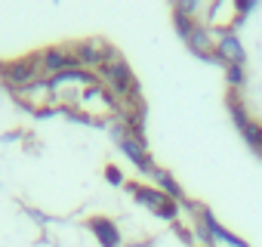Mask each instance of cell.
Segmentation results:
<instances>
[{
	"mask_svg": "<svg viewBox=\"0 0 262 247\" xmlns=\"http://www.w3.org/2000/svg\"><path fill=\"white\" fill-rule=\"evenodd\" d=\"M96 80L117 99L120 111H136V108H142V102H139V80H136L133 68H129L120 56L111 59L108 65H102L96 71Z\"/></svg>",
	"mask_w": 262,
	"mask_h": 247,
	"instance_id": "obj_1",
	"label": "cell"
},
{
	"mask_svg": "<svg viewBox=\"0 0 262 247\" xmlns=\"http://www.w3.org/2000/svg\"><path fill=\"white\" fill-rule=\"evenodd\" d=\"M126 189H129V195H133V201H136L139 207L151 210L158 219H164V222H179V210H182V204L173 201V198H167L161 189H155V186H142V182H126Z\"/></svg>",
	"mask_w": 262,
	"mask_h": 247,
	"instance_id": "obj_2",
	"label": "cell"
},
{
	"mask_svg": "<svg viewBox=\"0 0 262 247\" xmlns=\"http://www.w3.org/2000/svg\"><path fill=\"white\" fill-rule=\"evenodd\" d=\"M182 207H185L188 213H194V219L207 229V235H210V247H250L241 235H234L231 229H225V225L213 216V210H210V207L194 204V201H185Z\"/></svg>",
	"mask_w": 262,
	"mask_h": 247,
	"instance_id": "obj_3",
	"label": "cell"
},
{
	"mask_svg": "<svg viewBox=\"0 0 262 247\" xmlns=\"http://www.w3.org/2000/svg\"><path fill=\"white\" fill-rule=\"evenodd\" d=\"M71 53L77 59V68H83V71H99L102 65H108L111 59H117V50L108 40H102V37L77 40V44H71Z\"/></svg>",
	"mask_w": 262,
	"mask_h": 247,
	"instance_id": "obj_4",
	"label": "cell"
},
{
	"mask_svg": "<svg viewBox=\"0 0 262 247\" xmlns=\"http://www.w3.org/2000/svg\"><path fill=\"white\" fill-rule=\"evenodd\" d=\"M19 102H22L25 108H31L34 114H40V117H50V114L59 111L56 102H53V90H50V80H47V77H40V80H34L31 87L19 90Z\"/></svg>",
	"mask_w": 262,
	"mask_h": 247,
	"instance_id": "obj_5",
	"label": "cell"
},
{
	"mask_svg": "<svg viewBox=\"0 0 262 247\" xmlns=\"http://www.w3.org/2000/svg\"><path fill=\"white\" fill-rule=\"evenodd\" d=\"M117 152L133 164V170H139L142 176H148L151 179V173L158 170V164L151 161V155H148V146H145V139H139V136H123V139H117Z\"/></svg>",
	"mask_w": 262,
	"mask_h": 247,
	"instance_id": "obj_6",
	"label": "cell"
},
{
	"mask_svg": "<svg viewBox=\"0 0 262 247\" xmlns=\"http://www.w3.org/2000/svg\"><path fill=\"white\" fill-rule=\"evenodd\" d=\"M0 77H4L16 93L19 90H25V87H31L34 80H40L43 74H40V65H37V56H28V59H19V62H10V65H4L0 68Z\"/></svg>",
	"mask_w": 262,
	"mask_h": 247,
	"instance_id": "obj_7",
	"label": "cell"
},
{
	"mask_svg": "<svg viewBox=\"0 0 262 247\" xmlns=\"http://www.w3.org/2000/svg\"><path fill=\"white\" fill-rule=\"evenodd\" d=\"M37 65H40V74L50 80L62 71H71L77 68V59L71 53V47H47L43 53H37Z\"/></svg>",
	"mask_w": 262,
	"mask_h": 247,
	"instance_id": "obj_8",
	"label": "cell"
},
{
	"mask_svg": "<svg viewBox=\"0 0 262 247\" xmlns=\"http://www.w3.org/2000/svg\"><path fill=\"white\" fill-rule=\"evenodd\" d=\"M216 62L225 65H244L247 62V50L237 31H219L216 34Z\"/></svg>",
	"mask_w": 262,
	"mask_h": 247,
	"instance_id": "obj_9",
	"label": "cell"
},
{
	"mask_svg": "<svg viewBox=\"0 0 262 247\" xmlns=\"http://www.w3.org/2000/svg\"><path fill=\"white\" fill-rule=\"evenodd\" d=\"M182 44L191 50V56H198V59H204V62L219 65V62H216V31H210L204 22H198V25L191 28V34H188Z\"/></svg>",
	"mask_w": 262,
	"mask_h": 247,
	"instance_id": "obj_10",
	"label": "cell"
},
{
	"mask_svg": "<svg viewBox=\"0 0 262 247\" xmlns=\"http://www.w3.org/2000/svg\"><path fill=\"white\" fill-rule=\"evenodd\" d=\"M86 229L93 232V238L99 241V247H126L123 235H120V225L114 219H108V216H90Z\"/></svg>",
	"mask_w": 262,
	"mask_h": 247,
	"instance_id": "obj_11",
	"label": "cell"
},
{
	"mask_svg": "<svg viewBox=\"0 0 262 247\" xmlns=\"http://www.w3.org/2000/svg\"><path fill=\"white\" fill-rule=\"evenodd\" d=\"M151 186L155 189H161L167 198H173V201H179V204H185L188 198H185V189L176 182V176L170 173V170H164V167H158L155 173H151Z\"/></svg>",
	"mask_w": 262,
	"mask_h": 247,
	"instance_id": "obj_12",
	"label": "cell"
},
{
	"mask_svg": "<svg viewBox=\"0 0 262 247\" xmlns=\"http://www.w3.org/2000/svg\"><path fill=\"white\" fill-rule=\"evenodd\" d=\"M225 84H228V93H241L247 84V68L244 65H225Z\"/></svg>",
	"mask_w": 262,
	"mask_h": 247,
	"instance_id": "obj_13",
	"label": "cell"
},
{
	"mask_svg": "<svg viewBox=\"0 0 262 247\" xmlns=\"http://www.w3.org/2000/svg\"><path fill=\"white\" fill-rule=\"evenodd\" d=\"M204 7L198 4V0H179V4L173 7V13H179V16H188V19H198V13H201ZM201 22V19H198Z\"/></svg>",
	"mask_w": 262,
	"mask_h": 247,
	"instance_id": "obj_14",
	"label": "cell"
},
{
	"mask_svg": "<svg viewBox=\"0 0 262 247\" xmlns=\"http://www.w3.org/2000/svg\"><path fill=\"white\" fill-rule=\"evenodd\" d=\"M198 25V19H188V16H179V13H173V28H176V34L185 40L188 34H191V28Z\"/></svg>",
	"mask_w": 262,
	"mask_h": 247,
	"instance_id": "obj_15",
	"label": "cell"
},
{
	"mask_svg": "<svg viewBox=\"0 0 262 247\" xmlns=\"http://www.w3.org/2000/svg\"><path fill=\"white\" fill-rule=\"evenodd\" d=\"M256 7H259L256 0H234V13H237V22L244 25V22H247V16H250Z\"/></svg>",
	"mask_w": 262,
	"mask_h": 247,
	"instance_id": "obj_16",
	"label": "cell"
},
{
	"mask_svg": "<svg viewBox=\"0 0 262 247\" xmlns=\"http://www.w3.org/2000/svg\"><path fill=\"white\" fill-rule=\"evenodd\" d=\"M105 179H108V186H117V189H120V186H126L123 170H120L117 164H108V167H105Z\"/></svg>",
	"mask_w": 262,
	"mask_h": 247,
	"instance_id": "obj_17",
	"label": "cell"
},
{
	"mask_svg": "<svg viewBox=\"0 0 262 247\" xmlns=\"http://www.w3.org/2000/svg\"><path fill=\"white\" fill-rule=\"evenodd\" d=\"M28 216H34L40 225H47V222H50V216H47V213H40V210H34V207H28Z\"/></svg>",
	"mask_w": 262,
	"mask_h": 247,
	"instance_id": "obj_18",
	"label": "cell"
},
{
	"mask_svg": "<svg viewBox=\"0 0 262 247\" xmlns=\"http://www.w3.org/2000/svg\"><path fill=\"white\" fill-rule=\"evenodd\" d=\"M16 139H22V133H19V130H10V133H4V142H16Z\"/></svg>",
	"mask_w": 262,
	"mask_h": 247,
	"instance_id": "obj_19",
	"label": "cell"
},
{
	"mask_svg": "<svg viewBox=\"0 0 262 247\" xmlns=\"http://www.w3.org/2000/svg\"><path fill=\"white\" fill-rule=\"evenodd\" d=\"M126 247H155V241H136V244H126Z\"/></svg>",
	"mask_w": 262,
	"mask_h": 247,
	"instance_id": "obj_20",
	"label": "cell"
}]
</instances>
